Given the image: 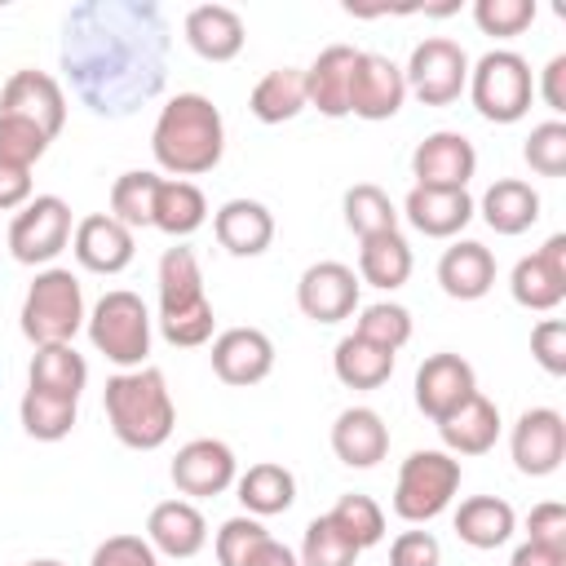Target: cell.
<instances>
[{"mask_svg": "<svg viewBox=\"0 0 566 566\" xmlns=\"http://www.w3.org/2000/svg\"><path fill=\"white\" fill-rule=\"evenodd\" d=\"M469 97L478 106L482 119L491 124H517L531 111L535 97V80H531V62L513 49H491L469 66Z\"/></svg>", "mask_w": 566, "mask_h": 566, "instance_id": "8992f818", "label": "cell"}, {"mask_svg": "<svg viewBox=\"0 0 566 566\" xmlns=\"http://www.w3.org/2000/svg\"><path fill=\"white\" fill-rule=\"evenodd\" d=\"M513 526H517V513L500 495H469L455 509V535L469 548H500V544H509Z\"/></svg>", "mask_w": 566, "mask_h": 566, "instance_id": "f546056e", "label": "cell"}, {"mask_svg": "<svg viewBox=\"0 0 566 566\" xmlns=\"http://www.w3.org/2000/svg\"><path fill=\"white\" fill-rule=\"evenodd\" d=\"M292 500H296V478H292V469H283V464H274V460L248 464V473L239 478V504H243L252 517L287 513Z\"/></svg>", "mask_w": 566, "mask_h": 566, "instance_id": "d590c367", "label": "cell"}, {"mask_svg": "<svg viewBox=\"0 0 566 566\" xmlns=\"http://www.w3.org/2000/svg\"><path fill=\"white\" fill-rule=\"evenodd\" d=\"M354 336H363V340H371V345L398 354V349L411 340V314H407L402 305H394V301H376V305H367V310L358 314Z\"/></svg>", "mask_w": 566, "mask_h": 566, "instance_id": "7bdbcfd3", "label": "cell"}, {"mask_svg": "<svg viewBox=\"0 0 566 566\" xmlns=\"http://www.w3.org/2000/svg\"><path fill=\"white\" fill-rule=\"evenodd\" d=\"M332 371L345 389H380L394 376V349H380L349 332L332 354Z\"/></svg>", "mask_w": 566, "mask_h": 566, "instance_id": "836d02e7", "label": "cell"}, {"mask_svg": "<svg viewBox=\"0 0 566 566\" xmlns=\"http://www.w3.org/2000/svg\"><path fill=\"white\" fill-rule=\"evenodd\" d=\"M402 97H407V80H402V66L389 62L385 53H367L358 49V62H354V80H349V115L358 119H394L402 111Z\"/></svg>", "mask_w": 566, "mask_h": 566, "instance_id": "8fae6325", "label": "cell"}, {"mask_svg": "<svg viewBox=\"0 0 566 566\" xmlns=\"http://www.w3.org/2000/svg\"><path fill=\"white\" fill-rule=\"evenodd\" d=\"M208 221V199L195 181H181V177H164L159 190H155V217L150 226L172 234V239H186L195 234L199 226Z\"/></svg>", "mask_w": 566, "mask_h": 566, "instance_id": "d6a6232c", "label": "cell"}, {"mask_svg": "<svg viewBox=\"0 0 566 566\" xmlns=\"http://www.w3.org/2000/svg\"><path fill=\"white\" fill-rule=\"evenodd\" d=\"M522 155H526L531 172H539V177H562V172H566V124H562V119L535 124L531 137H526V146H522Z\"/></svg>", "mask_w": 566, "mask_h": 566, "instance_id": "ee69618b", "label": "cell"}, {"mask_svg": "<svg viewBox=\"0 0 566 566\" xmlns=\"http://www.w3.org/2000/svg\"><path fill=\"white\" fill-rule=\"evenodd\" d=\"M509 287H513V301L526 310H539V314L557 310L566 296V234H553L539 252L522 256L513 265Z\"/></svg>", "mask_w": 566, "mask_h": 566, "instance_id": "2e32d148", "label": "cell"}, {"mask_svg": "<svg viewBox=\"0 0 566 566\" xmlns=\"http://www.w3.org/2000/svg\"><path fill=\"white\" fill-rule=\"evenodd\" d=\"M478 172V150L464 133H429L416 150H411V177L416 186L429 190H464L469 177Z\"/></svg>", "mask_w": 566, "mask_h": 566, "instance_id": "5bb4252c", "label": "cell"}, {"mask_svg": "<svg viewBox=\"0 0 566 566\" xmlns=\"http://www.w3.org/2000/svg\"><path fill=\"white\" fill-rule=\"evenodd\" d=\"M22 203H31V168L0 164V212H13Z\"/></svg>", "mask_w": 566, "mask_h": 566, "instance_id": "f5cc1de1", "label": "cell"}, {"mask_svg": "<svg viewBox=\"0 0 566 566\" xmlns=\"http://www.w3.org/2000/svg\"><path fill=\"white\" fill-rule=\"evenodd\" d=\"M358 274L345 261H314L296 283V305L314 323H340L358 310Z\"/></svg>", "mask_w": 566, "mask_h": 566, "instance_id": "9a60e30c", "label": "cell"}, {"mask_svg": "<svg viewBox=\"0 0 566 566\" xmlns=\"http://www.w3.org/2000/svg\"><path fill=\"white\" fill-rule=\"evenodd\" d=\"M62 66L97 115H124L164 84V18L155 4L84 0L66 13Z\"/></svg>", "mask_w": 566, "mask_h": 566, "instance_id": "6da1fadb", "label": "cell"}, {"mask_svg": "<svg viewBox=\"0 0 566 566\" xmlns=\"http://www.w3.org/2000/svg\"><path fill=\"white\" fill-rule=\"evenodd\" d=\"M274 566H301V557H296L292 548H283V544H279V557H274Z\"/></svg>", "mask_w": 566, "mask_h": 566, "instance_id": "11a10c76", "label": "cell"}, {"mask_svg": "<svg viewBox=\"0 0 566 566\" xmlns=\"http://www.w3.org/2000/svg\"><path fill=\"white\" fill-rule=\"evenodd\" d=\"M279 539L256 517H230L217 531V562L221 566H274Z\"/></svg>", "mask_w": 566, "mask_h": 566, "instance_id": "8d00e7d4", "label": "cell"}, {"mask_svg": "<svg viewBox=\"0 0 566 566\" xmlns=\"http://www.w3.org/2000/svg\"><path fill=\"white\" fill-rule=\"evenodd\" d=\"M358 548L349 535H340V526L323 513L305 526V544H301V566H354Z\"/></svg>", "mask_w": 566, "mask_h": 566, "instance_id": "b9f144b4", "label": "cell"}, {"mask_svg": "<svg viewBox=\"0 0 566 566\" xmlns=\"http://www.w3.org/2000/svg\"><path fill=\"white\" fill-rule=\"evenodd\" d=\"M106 420L115 429V438L133 451H155L172 438L177 424V407L168 394V380L159 367H133L106 380Z\"/></svg>", "mask_w": 566, "mask_h": 566, "instance_id": "3957f363", "label": "cell"}, {"mask_svg": "<svg viewBox=\"0 0 566 566\" xmlns=\"http://www.w3.org/2000/svg\"><path fill=\"white\" fill-rule=\"evenodd\" d=\"M509 566H566V553H557V548H544V544H517L513 548V557H509Z\"/></svg>", "mask_w": 566, "mask_h": 566, "instance_id": "db71d44e", "label": "cell"}, {"mask_svg": "<svg viewBox=\"0 0 566 566\" xmlns=\"http://www.w3.org/2000/svg\"><path fill=\"white\" fill-rule=\"evenodd\" d=\"M526 539L566 553V504H557V500L535 504L531 517H526Z\"/></svg>", "mask_w": 566, "mask_h": 566, "instance_id": "681fc988", "label": "cell"}, {"mask_svg": "<svg viewBox=\"0 0 566 566\" xmlns=\"http://www.w3.org/2000/svg\"><path fill=\"white\" fill-rule=\"evenodd\" d=\"M438 283L451 301H478L495 287V256L478 239H460L438 261Z\"/></svg>", "mask_w": 566, "mask_h": 566, "instance_id": "4316f807", "label": "cell"}, {"mask_svg": "<svg viewBox=\"0 0 566 566\" xmlns=\"http://www.w3.org/2000/svg\"><path fill=\"white\" fill-rule=\"evenodd\" d=\"M186 31V44L203 57V62H230L239 57L248 31H243V18L230 9V4H195L181 22Z\"/></svg>", "mask_w": 566, "mask_h": 566, "instance_id": "603a6c76", "label": "cell"}, {"mask_svg": "<svg viewBox=\"0 0 566 566\" xmlns=\"http://www.w3.org/2000/svg\"><path fill=\"white\" fill-rule=\"evenodd\" d=\"M402 80L424 106H451L469 84V53L447 35H429L411 49Z\"/></svg>", "mask_w": 566, "mask_h": 566, "instance_id": "30bf717a", "label": "cell"}, {"mask_svg": "<svg viewBox=\"0 0 566 566\" xmlns=\"http://www.w3.org/2000/svg\"><path fill=\"white\" fill-rule=\"evenodd\" d=\"M332 451L349 469H371L389 451V429L371 407H345L332 424Z\"/></svg>", "mask_w": 566, "mask_h": 566, "instance_id": "484cf974", "label": "cell"}, {"mask_svg": "<svg viewBox=\"0 0 566 566\" xmlns=\"http://www.w3.org/2000/svg\"><path fill=\"white\" fill-rule=\"evenodd\" d=\"M49 133H40L35 124L27 119H13V115H0V164H13V168H31L44 150H49Z\"/></svg>", "mask_w": 566, "mask_h": 566, "instance_id": "f6af8a7d", "label": "cell"}, {"mask_svg": "<svg viewBox=\"0 0 566 566\" xmlns=\"http://www.w3.org/2000/svg\"><path fill=\"white\" fill-rule=\"evenodd\" d=\"M478 394V376L460 354H429L416 371V407L438 424Z\"/></svg>", "mask_w": 566, "mask_h": 566, "instance_id": "e0dca14e", "label": "cell"}, {"mask_svg": "<svg viewBox=\"0 0 566 566\" xmlns=\"http://www.w3.org/2000/svg\"><path fill=\"white\" fill-rule=\"evenodd\" d=\"M71 252L93 274H119V270H128L137 248H133V230L128 226H119L111 212H93V217L75 221Z\"/></svg>", "mask_w": 566, "mask_h": 566, "instance_id": "ffe728a7", "label": "cell"}, {"mask_svg": "<svg viewBox=\"0 0 566 566\" xmlns=\"http://www.w3.org/2000/svg\"><path fill=\"white\" fill-rule=\"evenodd\" d=\"M513 464L526 478H548L562 460H566V420L553 407H531L517 416L513 438H509Z\"/></svg>", "mask_w": 566, "mask_h": 566, "instance_id": "7c38bea8", "label": "cell"}, {"mask_svg": "<svg viewBox=\"0 0 566 566\" xmlns=\"http://www.w3.org/2000/svg\"><path fill=\"white\" fill-rule=\"evenodd\" d=\"M327 517L340 526V535H349V539H354V548H358V553L385 539V509H380L371 495L349 491V495H340V500L332 504V513H327Z\"/></svg>", "mask_w": 566, "mask_h": 566, "instance_id": "60d3db41", "label": "cell"}, {"mask_svg": "<svg viewBox=\"0 0 566 566\" xmlns=\"http://www.w3.org/2000/svg\"><path fill=\"white\" fill-rule=\"evenodd\" d=\"M531 354L548 376H566V323L562 318H539L531 332Z\"/></svg>", "mask_w": 566, "mask_h": 566, "instance_id": "c3c4849f", "label": "cell"}, {"mask_svg": "<svg viewBox=\"0 0 566 566\" xmlns=\"http://www.w3.org/2000/svg\"><path fill=\"white\" fill-rule=\"evenodd\" d=\"M22 336L31 345H71L84 323V292L80 279L62 265H49L31 279L22 296Z\"/></svg>", "mask_w": 566, "mask_h": 566, "instance_id": "5b68a950", "label": "cell"}, {"mask_svg": "<svg viewBox=\"0 0 566 566\" xmlns=\"http://www.w3.org/2000/svg\"><path fill=\"white\" fill-rule=\"evenodd\" d=\"M354 62H358V49H354V44H327V49L305 66V102L318 106V115H327V119L349 115Z\"/></svg>", "mask_w": 566, "mask_h": 566, "instance_id": "44dd1931", "label": "cell"}, {"mask_svg": "<svg viewBox=\"0 0 566 566\" xmlns=\"http://www.w3.org/2000/svg\"><path fill=\"white\" fill-rule=\"evenodd\" d=\"M407 221L429 234V239H451L473 221V199L469 190H429V186H411L402 199Z\"/></svg>", "mask_w": 566, "mask_h": 566, "instance_id": "d4e9b609", "label": "cell"}, {"mask_svg": "<svg viewBox=\"0 0 566 566\" xmlns=\"http://www.w3.org/2000/svg\"><path fill=\"white\" fill-rule=\"evenodd\" d=\"M460 491V460L451 451H411L394 482V513L402 522L438 517Z\"/></svg>", "mask_w": 566, "mask_h": 566, "instance_id": "ba28073f", "label": "cell"}, {"mask_svg": "<svg viewBox=\"0 0 566 566\" xmlns=\"http://www.w3.org/2000/svg\"><path fill=\"white\" fill-rule=\"evenodd\" d=\"M212 371L217 380L234 385V389H248L256 380H265L274 371V345L261 327H230L212 340Z\"/></svg>", "mask_w": 566, "mask_h": 566, "instance_id": "d6986e66", "label": "cell"}, {"mask_svg": "<svg viewBox=\"0 0 566 566\" xmlns=\"http://www.w3.org/2000/svg\"><path fill=\"white\" fill-rule=\"evenodd\" d=\"M345 226L358 234V239H371V234H385V230H398V212H394V199L371 186V181H358L345 190Z\"/></svg>", "mask_w": 566, "mask_h": 566, "instance_id": "ab89813d", "label": "cell"}, {"mask_svg": "<svg viewBox=\"0 0 566 566\" xmlns=\"http://www.w3.org/2000/svg\"><path fill=\"white\" fill-rule=\"evenodd\" d=\"M535 93L544 97V106H548L553 115L566 111V53H557V57L539 71V88H535Z\"/></svg>", "mask_w": 566, "mask_h": 566, "instance_id": "816d5d0a", "label": "cell"}, {"mask_svg": "<svg viewBox=\"0 0 566 566\" xmlns=\"http://www.w3.org/2000/svg\"><path fill=\"white\" fill-rule=\"evenodd\" d=\"M473 22L486 35H522L535 22V0H478Z\"/></svg>", "mask_w": 566, "mask_h": 566, "instance_id": "bcb514c9", "label": "cell"}, {"mask_svg": "<svg viewBox=\"0 0 566 566\" xmlns=\"http://www.w3.org/2000/svg\"><path fill=\"white\" fill-rule=\"evenodd\" d=\"M88 340H93L97 354H106L124 371L146 367V354H150V310H146V301L128 287L106 292L88 314Z\"/></svg>", "mask_w": 566, "mask_h": 566, "instance_id": "52a82bcc", "label": "cell"}, {"mask_svg": "<svg viewBox=\"0 0 566 566\" xmlns=\"http://www.w3.org/2000/svg\"><path fill=\"white\" fill-rule=\"evenodd\" d=\"M438 433L451 455H482L500 438V407L482 394H473L464 407H455L447 420H438Z\"/></svg>", "mask_w": 566, "mask_h": 566, "instance_id": "83f0119b", "label": "cell"}, {"mask_svg": "<svg viewBox=\"0 0 566 566\" xmlns=\"http://www.w3.org/2000/svg\"><path fill=\"white\" fill-rule=\"evenodd\" d=\"M27 380H31V389L80 402V389L88 380V363H84V354H75V345H35Z\"/></svg>", "mask_w": 566, "mask_h": 566, "instance_id": "e575fe53", "label": "cell"}, {"mask_svg": "<svg viewBox=\"0 0 566 566\" xmlns=\"http://www.w3.org/2000/svg\"><path fill=\"white\" fill-rule=\"evenodd\" d=\"M164 177L146 172V168H133V172H119L115 186H111V217L128 230H142L150 226L155 217V190H159Z\"/></svg>", "mask_w": 566, "mask_h": 566, "instance_id": "f35d334b", "label": "cell"}, {"mask_svg": "<svg viewBox=\"0 0 566 566\" xmlns=\"http://www.w3.org/2000/svg\"><path fill=\"white\" fill-rule=\"evenodd\" d=\"M212 234L230 256H261L274 243V217L256 199H226L212 217Z\"/></svg>", "mask_w": 566, "mask_h": 566, "instance_id": "7402d4cb", "label": "cell"}, {"mask_svg": "<svg viewBox=\"0 0 566 566\" xmlns=\"http://www.w3.org/2000/svg\"><path fill=\"white\" fill-rule=\"evenodd\" d=\"M71 203L57 195H35L31 203L18 208L9 221V252L22 265H49L66 243H71Z\"/></svg>", "mask_w": 566, "mask_h": 566, "instance_id": "9c48e42d", "label": "cell"}, {"mask_svg": "<svg viewBox=\"0 0 566 566\" xmlns=\"http://www.w3.org/2000/svg\"><path fill=\"white\" fill-rule=\"evenodd\" d=\"M305 71L296 66H274L265 71L256 84H252V97H248V111L261 119V124H283V119H296L305 111Z\"/></svg>", "mask_w": 566, "mask_h": 566, "instance_id": "1f68e13d", "label": "cell"}, {"mask_svg": "<svg viewBox=\"0 0 566 566\" xmlns=\"http://www.w3.org/2000/svg\"><path fill=\"white\" fill-rule=\"evenodd\" d=\"M146 539L164 557H195L208 544V522L190 500H164L146 517Z\"/></svg>", "mask_w": 566, "mask_h": 566, "instance_id": "cb8c5ba5", "label": "cell"}, {"mask_svg": "<svg viewBox=\"0 0 566 566\" xmlns=\"http://www.w3.org/2000/svg\"><path fill=\"white\" fill-rule=\"evenodd\" d=\"M212 301L203 296L199 256L190 248H168L159 256V332L168 345L195 349L212 340Z\"/></svg>", "mask_w": 566, "mask_h": 566, "instance_id": "277c9868", "label": "cell"}, {"mask_svg": "<svg viewBox=\"0 0 566 566\" xmlns=\"http://www.w3.org/2000/svg\"><path fill=\"white\" fill-rule=\"evenodd\" d=\"M411 279V248L398 230L358 239V283H371L380 292H394Z\"/></svg>", "mask_w": 566, "mask_h": 566, "instance_id": "4dcf8cb0", "label": "cell"}, {"mask_svg": "<svg viewBox=\"0 0 566 566\" xmlns=\"http://www.w3.org/2000/svg\"><path fill=\"white\" fill-rule=\"evenodd\" d=\"M27 566H62V562H53V557H40V562H27Z\"/></svg>", "mask_w": 566, "mask_h": 566, "instance_id": "9f6ffc18", "label": "cell"}, {"mask_svg": "<svg viewBox=\"0 0 566 566\" xmlns=\"http://www.w3.org/2000/svg\"><path fill=\"white\" fill-rule=\"evenodd\" d=\"M482 221L495 234H522L539 221V190L522 177H500L482 195Z\"/></svg>", "mask_w": 566, "mask_h": 566, "instance_id": "f1b7e54d", "label": "cell"}, {"mask_svg": "<svg viewBox=\"0 0 566 566\" xmlns=\"http://www.w3.org/2000/svg\"><path fill=\"white\" fill-rule=\"evenodd\" d=\"M88 566H159V553L146 535H111L93 548Z\"/></svg>", "mask_w": 566, "mask_h": 566, "instance_id": "7dc6e473", "label": "cell"}, {"mask_svg": "<svg viewBox=\"0 0 566 566\" xmlns=\"http://www.w3.org/2000/svg\"><path fill=\"white\" fill-rule=\"evenodd\" d=\"M172 486L190 500H208L221 495L234 482V451L221 438H190L177 455H172Z\"/></svg>", "mask_w": 566, "mask_h": 566, "instance_id": "ac0fdd59", "label": "cell"}, {"mask_svg": "<svg viewBox=\"0 0 566 566\" xmlns=\"http://www.w3.org/2000/svg\"><path fill=\"white\" fill-rule=\"evenodd\" d=\"M442 562V544L429 531H402L389 544V566H438Z\"/></svg>", "mask_w": 566, "mask_h": 566, "instance_id": "f907efd6", "label": "cell"}, {"mask_svg": "<svg viewBox=\"0 0 566 566\" xmlns=\"http://www.w3.org/2000/svg\"><path fill=\"white\" fill-rule=\"evenodd\" d=\"M155 164L172 177H199L212 172L226 155V119L203 93H177L159 106V119L150 128Z\"/></svg>", "mask_w": 566, "mask_h": 566, "instance_id": "7a4b0ae2", "label": "cell"}, {"mask_svg": "<svg viewBox=\"0 0 566 566\" xmlns=\"http://www.w3.org/2000/svg\"><path fill=\"white\" fill-rule=\"evenodd\" d=\"M18 416H22V429L35 442H62L75 429V398H57V394H44V389L27 385Z\"/></svg>", "mask_w": 566, "mask_h": 566, "instance_id": "74e56055", "label": "cell"}, {"mask_svg": "<svg viewBox=\"0 0 566 566\" xmlns=\"http://www.w3.org/2000/svg\"><path fill=\"white\" fill-rule=\"evenodd\" d=\"M0 115L27 119L40 133L57 137L66 124V93L49 71H13L9 84L0 88Z\"/></svg>", "mask_w": 566, "mask_h": 566, "instance_id": "4fadbf2b", "label": "cell"}]
</instances>
